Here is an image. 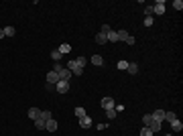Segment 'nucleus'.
<instances>
[{
    "instance_id": "nucleus-1",
    "label": "nucleus",
    "mask_w": 183,
    "mask_h": 136,
    "mask_svg": "<svg viewBox=\"0 0 183 136\" xmlns=\"http://www.w3.org/2000/svg\"><path fill=\"white\" fill-rule=\"evenodd\" d=\"M65 67H67L69 71L73 73V75H82V71H83V69L79 67V65H77L75 61H73V59H71V61H67V65H65Z\"/></svg>"
},
{
    "instance_id": "nucleus-35",
    "label": "nucleus",
    "mask_w": 183,
    "mask_h": 136,
    "mask_svg": "<svg viewBox=\"0 0 183 136\" xmlns=\"http://www.w3.org/2000/svg\"><path fill=\"white\" fill-rule=\"evenodd\" d=\"M0 39H4V29H0Z\"/></svg>"
},
{
    "instance_id": "nucleus-17",
    "label": "nucleus",
    "mask_w": 183,
    "mask_h": 136,
    "mask_svg": "<svg viewBox=\"0 0 183 136\" xmlns=\"http://www.w3.org/2000/svg\"><path fill=\"white\" fill-rule=\"evenodd\" d=\"M35 128H37V130H45V120H43L41 116L35 120Z\"/></svg>"
},
{
    "instance_id": "nucleus-36",
    "label": "nucleus",
    "mask_w": 183,
    "mask_h": 136,
    "mask_svg": "<svg viewBox=\"0 0 183 136\" xmlns=\"http://www.w3.org/2000/svg\"><path fill=\"white\" fill-rule=\"evenodd\" d=\"M165 136H173V134H165Z\"/></svg>"
},
{
    "instance_id": "nucleus-9",
    "label": "nucleus",
    "mask_w": 183,
    "mask_h": 136,
    "mask_svg": "<svg viewBox=\"0 0 183 136\" xmlns=\"http://www.w3.org/2000/svg\"><path fill=\"white\" fill-rule=\"evenodd\" d=\"M151 116H153V120H159V122H163V118H165V110H155V112L151 114Z\"/></svg>"
},
{
    "instance_id": "nucleus-25",
    "label": "nucleus",
    "mask_w": 183,
    "mask_h": 136,
    "mask_svg": "<svg viewBox=\"0 0 183 136\" xmlns=\"http://www.w3.org/2000/svg\"><path fill=\"white\" fill-rule=\"evenodd\" d=\"M51 57H53V61H55V63H57V61H59V59H61V57H63V55H61V53H59L57 49H55L53 53H51Z\"/></svg>"
},
{
    "instance_id": "nucleus-7",
    "label": "nucleus",
    "mask_w": 183,
    "mask_h": 136,
    "mask_svg": "<svg viewBox=\"0 0 183 136\" xmlns=\"http://www.w3.org/2000/svg\"><path fill=\"white\" fill-rule=\"evenodd\" d=\"M45 130L55 132V130H57V120H53V118H51V120H47V122H45Z\"/></svg>"
},
{
    "instance_id": "nucleus-8",
    "label": "nucleus",
    "mask_w": 183,
    "mask_h": 136,
    "mask_svg": "<svg viewBox=\"0 0 183 136\" xmlns=\"http://www.w3.org/2000/svg\"><path fill=\"white\" fill-rule=\"evenodd\" d=\"M151 130H153V134H155V132H159L161 130V128H163V122H159V120H153V122H151Z\"/></svg>"
},
{
    "instance_id": "nucleus-27",
    "label": "nucleus",
    "mask_w": 183,
    "mask_h": 136,
    "mask_svg": "<svg viewBox=\"0 0 183 136\" xmlns=\"http://www.w3.org/2000/svg\"><path fill=\"white\" fill-rule=\"evenodd\" d=\"M106 118L108 120H114L116 118V110H106Z\"/></svg>"
},
{
    "instance_id": "nucleus-4",
    "label": "nucleus",
    "mask_w": 183,
    "mask_h": 136,
    "mask_svg": "<svg viewBox=\"0 0 183 136\" xmlns=\"http://www.w3.org/2000/svg\"><path fill=\"white\" fill-rule=\"evenodd\" d=\"M57 75H59V79H63V81H69V79H71V75H73V73L69 71L67 67H63L61 71H57Z\"/></svg>"
},
{
    "instance_id": "nucleus-31",
    "label": "nucleus",
    "mask_w": 183,
    "mask_h": 136,
    "mask_svg": "<svg viewBox=\"0 0 183 136\" xmlns=\"http://www.w3.org/2000/svg\"><path fill=\"white\" fill-rule=\"evenodd\" d=\"M155 20H153V16H145V27H151Z\"/></svg>"
},
{
    "instance_id": "nucleus-34",
    "label": "nucleus",
    "mask_w": 183,
    "mask_h": 136,
    "mask_svg": "<svg viewBox=\"0 0 183 136\" xmlns=\"http://www.w3.org/2000/svg\"><path fill=\"white\" fill-rule=\"evenodd\" d=\"M108 31H110V24H102V31H100V33H104V35H106Z\"/></svg>"
},
{
    "instance_id": "nucleus-11",
    "label": "nucleus",
    "mask_w": 183,
    "mask_h": 136,
    "mask_svg": "<svg viewBox=\"0 0 183 136\" xmlns=\"http://www.w3.org/2000/svg\"><path fill=\"white\" fill-rule=\"evenodd\" d=\"M79 126H82V128H90V126H92V118H90V116L79 118Z\"/></svg>"
},
{
    "instance_id": "nucleus-13",
    "label": "nucleus",
    "mask_w": 183,
    "mask_h": 136,
    "mask_svg": "<svg viewBox=\"0 0 183 136\" xmlns=\"http://www.w3.org/2000/svg\"><path fill=\"white\" fill-rule=\"evenodd\" d=\"M39 116H41V110H39V108H31L29 110V118L31 120H37Z\"/></svg>"
},
{
    "instance_id": "nucleus-29",
    "label": "nucleus",
    "mask_w": 183,
    "mask_h": 136,
    "mask_svg": "<svg viewBox=\"0 0 183 136\" xmlns=\"http://www.w3.org/2000/svg\"><path fill=\"white\" fill-rule=\"evenodd\" d=\"M41 118H43V120L47 122V120H51L53 116H51V112H47V110H45V112H41Z\"/></svg>"
},
{
    "instance_id": "nucleus-15",
    "label": "nucleus",
    "mask_w": 183,
    "mask_h": 136,
    "mask_svg": "<svg viewBox=\"0 0 183 136\" xmlns=\"http://www.w3.org/2000/svg\"><path fill=\"white\" fill-rule=\"evenodd\" d=\"M61 55H65V53H69L71 51V45H67V43H63V45H59V49H57Z\"/></svg>"
},
{
    "instance_id": "nucleus-10",
    "label": "nucleus",
    "mask_w": 183,
    "mask_h": 136,
    "mask_svg": "<svg viewBox=\"0 0 183 136\" xmlns=\"http://www.w3.org/2000/svg\"><path fill=\"white\" fill-rule=\"evenodd\" d=\"M106 39H108V41H112V43H116V41H118V33H116L114 29H110V31L106 33Z\"/></svg>"
},
{
    "instance_id": "nucleus-24",
    "label": "nucleus",
    "mask_w": 183,
    "mask_h": 136,
    "mask_svg": "<svg viewBox=\"0 0 183 136\" xmlns=\"http://www.w3.org/2000/svg\"><path fill=\"white\" fill-rule=\"evenodd\" d=\"M118 69L126 71V69H128V61H124V59H122V61H118Z\"/></svg>"
},
{
    "instance_id": "nucleus-26",
    "label": "nucleus",
    "mask_w": 183,
    "mask_h": 136,
    "mask_svg": "<svg viewBox=\"0 0 183 136\" xmlns=\"http://www.w3.org/2000/svg\"><path fill=\"white\" fill-rule=\"evenodd\" d=\"M140 136H153V130H151V128H143V130H140Z\"/></svg>"
},
{
    "instance_id": "nucleus-2",
    "label": "nucleus",
    "mask_w": 183,
    "mask_h": 136,
    "mask_svg": "<svg viewBox=\"0 0 183 136\" xmlns=\"http://www.w3.org/2000/svg\"><path fill=\"white\" fill-rule=\"evenodd\" d=\"M55 89H57L59 93H67V92H69V81H63V79H59V81L55 83Z\"/></svg>"
},
{
    "instance_id": "nucleus-18",
    "label": "nucleus",
    "mask_w": 183,
    "mask_h": 136,
    "mask_svg": "<svg viewBox=\"0 0 183 136\" xmlns=\"http://www.w3.org/2000/svg\"><path fill=\"white\" fill-rule=\"evenodd\" d=\"M126 71H130V75H136V73H138V65L132 61V63H128V69H126Z\"/></svg>"
},
{
    "instance_id": "nucleus-5",
    "label": "nucleus",
    "mask_w": 183,
    "mask_h": 136,
    "mask_svg": "<svg viewBox=\"0 0 183 136\" xmlns=\"http://www.w3.org/2000/svg\"><path fill=\"white\" fill-rule=\"evenodd\" d=\"M114 100H112V97H102V108H104V110H114Z\"/></svg>"
},
{
    "instance_id": "nucleus-28",
    "label": "nucleus",
    "mask_w": 183,
    "mask_h": 136,
    "mask_svg": "<svg viewBox=\"0 0 183 136\" xmlns=\"http://www.w3.org/2000/svg\"><path fill=\"white\" fill-rule=\"evenodd\" d=\"M73 61H75V63L79 65L82 69H83V65H86V57H77V59H73Z\"/></svg>"
},
{
    "instance_id": "nucleus-20",
    "label": "nucleus",
    "mask_w": 183,
    "mask_h": 136,
    "mask_svg": "<svg viewBox=\"0 0 183 136\" xmlns=\"http://www.w3.org/2000/svg\"><path fill=\"white\" fill-rule=\"evenodd\" d=\"M15 35H16L15 27H6V29H4V37H15Z\"/></svg>"
},
{
    "instance_id": "nucleus-30",
    "label": "nucleus",
    "mask_w": 183,
    "mask_h": 136,
    "mask_svg": "<svg viewBox=\"0 0 183 136\" xmlns=\"http://www.w3.org/2000/svg\"><path fill=\"white\" fill-rule=\"evenodd\" d=\"M173 6H175V10H181V8H183V2H181V0H175Z\"/></svg>"
},
{
    "instance_id": "nucleus-22",
    "label": "nucleus",
    "mask_w": 183,
    "mask_h": 136,
    "mask_svg": "<svg viewBox=\"0 0 183 136\" xmlns=\"http://www.w3.org/2000/svg\"><path fill=\"white\" fill-rule=\"evenodd\" d=\"M175 118H177V116H175L173 112H165V118H163V120H167V122H173Z\"/></svg>"
},
{
    "instance_id": "nucleus-3",
    "label": "nucleus",
    "mask_w": 183,
    "mask_h": 136,
    "mask_svg": "<svg viewBox=\"0 0 183 136\" xmlns=\"http://www.w3.org/2000/svg\"><path fill=\"white\" fill-rule=\"evenodd\" d=\"M153 14H165V2L163 0H157L153 4Z\"/></svg>"
},
{
    "instance_id": "nucleus-14",
    "label": "nucleus",
    "mask_w": 183,
    "mask_h": 136,
    "mask_svg": "<svg viewBox=\"0 0 183 136\" xmlns=\"http://www.w3.org/2000/svg\"><path fill=\"white\" fill-rule=\"evenodd\" d=\"M171 126H173V130H175V132H181V130H183V122L175 118V120L171 122Z\"/></svg>"
},
{
    "instance_id": "nucleus-19",
    "label": "nucleus",
    "mask_w": 183,
    "mask_h": 136,
    "mask_svg": "<svg viewBox=\"0 0 183 136\" xmlns=\"http://www.w3.org/2000/svg\"><path fill=\"white\" fill-rule=\"evenodd\" d=\"M96 43H98V45H104V43H108L106 35H104V33H98V35H96Z\"/></svg>"
},
{
    "instance_id": "nucleus-6",
    "label": "nucleus",
    "mask_w": 183,
    "mask_h": 136,
    "mask_svg": "<svg viewBox=\"0 0 183 136\" xmlns=\"http://www.w3.org/2000/svg\"><path fill=\"white\" fill-rule=\"evenodd\" d=\"M57 81H59V75H57L55 71H49V73H47V83L55 88V83H57Z\"/></svg>"
},
{
    "instance_id": "nucleus-12",
    "label": "nucleus",
    "mask_w": 183,
    "mask_h": 136,
    "mask_svg": "<svg viewBox=\"0 0 183 136\" xmlns=\"http://www.w3.org/2000/svg\"><path fill=\"white\" fill-rule=\"evenodd\" d=\"M116 33H118V41H128V37H130V33H128V31H124V29L116 31Z\"/></svg>"
},
{
    "instance_id": "nucleus-33",
    "label": "nucleus",
    "mask_w": 183,
    "mask_h": 136,
    "mask_svg": "<svg viewBox=\"0 0 183 136\" xmlns=\"http://www.w3.org/2000/svg\"><path fill=\"white\" fill-rule=\"evenodd\" d=\"M145 14H147V16L153 14V6H145Z\"/></svg>"
},
{
    "instance_id": "nucleus-32",
    "label": "nucleus",
    "mask_w": 183,
    "mask_h": 136,
    "mask_svg": "<svg viewBox=\"0 0 183 136\" xmlns=\"http://www.w3.org/2000/svg\"><path fill=\"white\" fill-rule=\"evenodd\" d=\"M61 69H63V65H61V63H59V61H57V63H55V65H53V71H55V73H57V71H61Z\"/></svg>"
},
{
    "instance_id": "nucleus-21",
    "label": "nucleus",
    "mask_w": 183,
    "mask_h": 136,
    "mask_svg": "<svg viewBox=\"0 0 183 136\" xmlns=\"http://www.w3.org/2000/svg\"><path fill=\"white\" fill-rule=\"evenodd\" d=\"M143 122H145V126L149 128V126H151V122H153V116H151V114H145V116H143Z\"/></svg>"
},
{
    "instance_id": "nucleus-23",
    "label": "nucleus",
    "mask_w": 183,
    "mask_h": 136,
    "mask_svg": "<svg viewBox=\"0 0 183 136\" xmlns=\"http://www.w3.org/2000/svg\"><path fill=\"white\" fill-rule=\"evenodd\" d=\"M75 116H77V118H83V116H87V114H86V110H83V108H75Z\"/></svg>"
},
{
    "instance_id": "nucleus-16",
    "label": "nucleus",
    "mask_w": 183,
    "mask_h": 136,
    "mask_svg": "<svg viewBox=\"0 0 183 136\" xmlns=\"http://www.w3.org/2000/svg\"><path fill=\"white\" fill-rule=\"evenodd\" d=\"M92 63L96 65V67H100V65H104V59H102V55H94V57H92Z\"/></svg>"
}]
</instances>
